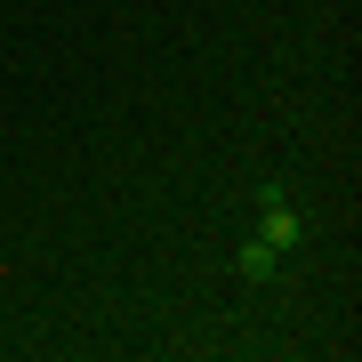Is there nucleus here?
Wrapping results in <instances>:
<instances>
[{
  "instance_id": "2",
  "label": "nucleus",
  "mask_w": 362,
  "mask_h": 362,
  "mask_svg": "<svg viewBox=\"0 0 362 362\" xmlns=\"http://www.w3.org/2000/svg\"><path fill=\"white\" fill-rule=\"evenodd\" d=\"M233 274H242V282H274V274H282V250H274V242H242Z\"/></svg>"
},
{
  "instance_id": "1",
  "label": "nucleus",
  "mask_w": 362,
  "mask_h": 362,
  "mask_svg": "<svg viewBox=\"0 0 362 362\" xmlns=\"http://www.w3.org/2000/svg\"><path fill=\"white\" fill-rule=\"evenodd\" d=\"M258 209H266V218H258V242H274V250H298V242H306V218H298V209L282 202V185H274Z\"/></svg>"
}]
</instances>
